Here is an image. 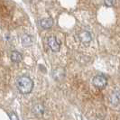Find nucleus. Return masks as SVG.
<instances>
[{
    "mask_svg": "<svg viewBox=\"0 0 120 120\" xmlns=\"http://www.w3.org/2000/svg\"><path fill=\"white\" fill-rule=\"evenodd\" d=\"M15 85L17 88L18 91L22 95H28L34 90V82L29 76L26 75H22L19 76L16 79Z\"/></svg>",
    "mask_w": 120,
    "mask_h": 120,
    "instance_id": "nucleus-1",
    "label": "nucleus"
},
{
    "mask_svg": "<svg viewBox=\"0 0 120 120\" xmlns=\"http://www.w3.org/2000/svg\"><path fill=\"white\" fill-rule=\"evenodd\" d=\"M75 39L77 42L82 43L83 45H89L93 40V36L91 34V33H90L89 31L82 30L79 32L78 34H76Z\"/></svg>",
    "mask_w": 120,
    "mask_h": 120,
    "instance_id": "nucleus-2",
    "label": "nucleus"
},
{
    "mask_svg": "<svg viewBox=\"0 0 120 120\" xmlns=\"http://www.w3.org/2000/svg\"><path fill=\"white\" fill-rule=\"evenodd\" d=\"M92 85L98 90H104L108 85V78L103 74H98L92 79Z\"/></svg>",
    "mask_w": 120,
    "mask_h": 120,
    "instance_id": "nucleus-3",
    "label": "nucleus"
},
{
    "mask_svg": "<svg viewBox=\"0 0 120 120\" xmlns=\"http://www.w3.org/2000/svg\"><path fill=\"white\" fill-rule=\"evenodd\" d=\"M52 77L55 81H61L66 77V70L63 67H56L52 71Z\"/></svg>",
    "mask_w": 120,
    "mask_h": 120,
    "instance_id": "nucleus-4",
    "label": "nucleus"
},
{
    "mask_svg": "<svg viewBox=\"0 0 120 120\" xmlns=\"http://www.w3.org/2000/svg\"><path fill=\"white\" fill-rule=\"evenodd\" d=\"M47 45L52 52H59L60 51V42L58 41L57 37L53 35L47 38Z\"/></svg>",
    "mask_w": 120,
    "mask_h": 120,
    "instance_id": "nucleus-5",
    "label": "nucleus"
},
{
    "mask_svg": "<svg viewBox=\"0 0 120 120\" xmlns=\"http://www.w3.org/2000/svg\"><path fill=\"white\" fill-rule=\"evenodd\" d=\"M31 111H32V114L34 115L36 117H42L43 116V115L45 113V107L42 103H35L32 106L31 108Z\"/></svg>",
    "mask_w": 120,
    "mask_h": 120,
    "instance_id": "nucleus-6",
    "label": "nucleus"
},
{
    "mask_svg": "<svg viewBox=\"0 0 120 120\" xmlns=\"http://www.w3.org/2000/svg\"><path fill=\"white\" fill-rule=\"evenodd\" d=\"M54 24V21L52 17H45L42 18L40 21H39V25L40 27L43 29V30H49L51 29Z\"/></svg>",
    "mask_w": 120,
    "mask_h": 120,
    "instance_id": "nucleus-7",
    "label": "nucleus"
},
{
    "mask_svg": "<svg viewBox=\"0 0 120 120\" xmlns=\"http://www.w3.org/2000/svg\"><path fill=\"white\" fill-rule=\"evenodd\" d=\"M34 42V36L28 34H24L21 36V43L24 47H31L33 46Z\"/></svg>",
    "mask_w": 120,
    "mask_h": 120,
    "instance_id": "nucleus-8",
    "label": "nucleus"
},
{
    "mask_svg": "<svg viewBox=\"0 0 120 120\" xmlns=\"http://www.w3.org/2000/svg\"><path fill=\"white\" fill-rule=\"evenodd\" d=\"M109 101L111 103V105H113L114 107H116L120 104V91L119 90H115L113 91L110 96H109Z\"/></svg>",
    "mask_w": 120,
    "mask_h": 120,
    "instance_id": "nucleus-9",
    "label": "nucleus"
},
{
    "mask_svg": "<svg viewBox=\"0 0 120 120\" xmlns=\"http://www.w3.org/2000/svg\"><path fill=\"white\" fill-rule=\"evenodd\" d=\"M23 54L17 51H13L10 54V60L13 63H19L23 60Z\"/></svg>",
    "mask_w": 120,
    "mask_h": 120,
    "instance_id": "nucleus-10",
    "label": "nucleus"
},
{
    "mask_svg": "<svg viewBox=\"0 0 120 120\" xmlns=\"http://www.w3.org/2000/svg\"><path fill=\"white\" fill-rule=\"evenodd\" d=\"M104 4L107 7H113L116 4V0H104Z\"/></svg>",
    "mask_w": 120,
    "mask_h": 120,
    "instance_id": "nucleus-11",
    "label": "nucleus"
},
{
    "mask_svg": "<svg viewBox=\"0 0 120 120\" xmlns=\"http://www.w3.org/2000/svg\"><path fill=\"white\" fill-rule=\"evenodd\" d=\"M8 116H9V118L11 120H18L19 119V117H18V116L15 112H8Z\"/></svg>",
    "mask_w": 120,
    "mask_h": 120,
    "instance_id": "nucleus-12",
    "label": "nucleus"
},
{
    "mask_svg": "<svg viewBox=\"0 0 120 120\" xmlns=\"http://www.w3.org/2000/svg\"><path fill=\"white\" fill-rule=\"evenodd\" d=\"M5 41L7 42H10V41L12 40V36H11V34H9V33H6V34H5Z\"/></svg>",
    "mask_w": 120,
    "mask_h": 120,
    "instance_id": "nucleus-13",
    "label": "nucleus"
}]
</instances>
